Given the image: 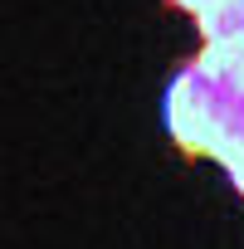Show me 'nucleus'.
<instances>
[{"label":"nucleus","mask_w":244,"mask_h":249,"mask_svg":"<svg viewBox=\"0 0 244 249\" xmlns=\"http://www.w3.org/2000/svg\"><path fill=\"white\" fill-rule=\"evenodd\" d=\"M225 107H229V93H225L195 59L176 69V78L166 83V98H161L166 132H171V142H176L186 157H215Z\"/></svg>","instance_id":"nucleus-1"},{"label":"nucleus","mask_w":244,"mask_h":249,"mask_svg":"<svg viewBox=\"0 0 244 249\" xmlns=\"http://www.w3.org/2000/svg\"><path fill=\"white\" fill-rule=\"evenodd\" d=\"M195 30H200V49L244 44V0H215V5L195 20Z\"/></svg>","instance_id":"nucleus-2"},{"label":"nucleus","mask_w":244,"mask_h":249,"mask_svg":"<svg viewBox=\"0 0 244 249\" xmlns=\"http://www.w3.org/2000/svg\"><path fill=\"white\" fill-rule=\"evenodd\" d=\"M166 5H171V10H181V15H191V20H200V15L215 5V0H166Z\"/></svg>","instance_id":"nucleus-3"},{"label":"nucleus","mask_w":244,"mask_h":249,"mask_svg":"<svg viewBox=\"0 0 244 249\" xmlns=\"http://www.w3.org/2000/svg\"><path fill=\"white\" fill-rule=\"evenodd\" d=\"M225 171H229V181H234V186H239V196H244V152H239V157H229V161H225Z\"/></svg>","instance_id":"nucleus-4"}]
</instances>
